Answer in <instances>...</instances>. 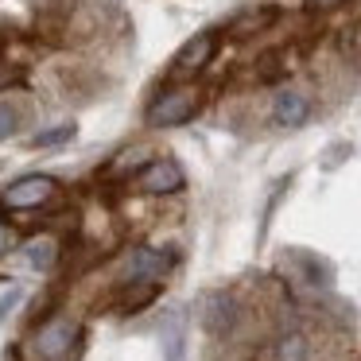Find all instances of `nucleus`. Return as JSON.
<instances>
[{
  "mask_svg": "<svg viewBox=\"0 0 361 361\" xmlns=\"http://www.w3.org/2000/svg\"><path fill=\"white\" fill-rule=\"evenodd\" d=\"M159 338H164V357L183 361V314H167L164 326H159Z\"/></svg>",
  "mask_w": 361,
  "mask_h": 361,
  "instance_id": "nucleus-14",
  "label": "nucleus"
},
{
  "mask_svg": "<svg viewBox=\"0 0 361 361\" xmlns=\"http://www.w3.org/2000/svg\"><path fill=\"white\" fill-rule=\"evenodd\" d=\"M345 0H307V8L311 12H334V8H342Z\"/></svg>",
  "mask_w": 361,
  "mask_h": 361,
  "instance_id": "nucleus-22",
  "label": "nucleus"
},
{
  "mask_svg": "<svg viewBox=\"0 0 361 361\" xmlns=\"http://www.w3.org/2000/svg\"><path fill=\"white\" fill-rule=\"evenodd\" d=\"M288 257H291V264L299 268V280H303L307 288H330V280H334L330 260H322L319 252H303V249H291Z\"/></svg>",
  "mask_w": 361,
  "mask_h": 361,
  "instance_id": "nucleus-10",
  "label": "nucleus"
},
{
  "mask_svg": "<svg viewBox=\"0 0 361 361\" xmlns=\"http://www.w3.org/2000/svg\"><path fill=\"white\" fill-rule=\"evenodd\" d=\"M12 245H16V229H12L8 221H0V257H4Z\"/></svg>",
  "mask_w": 361,
  "mask_h": 361,
  "instance_id": "nucleus-21",
  "label": "nucleus"
},
{
  "mask_svg": "<svg viewBox=\"0 0 361 361\" xmlns=\"http://www.w3.org/2000/svg\"><path fill=\"white\" fill-rule=\"evenodd\" d=\"M288 74V51H264L260 55V63H257V78L260 82H276V78H283Z\"/></svg>",
  "mask_w": 361,
  "mask_h": 361,
  "instance_id": "nucleus-15",
  "label": "nucleus"
},
{
  "mask_svg": "<svg viewBox=\"0 0 361 361\" xmlns=\"http://www.w3.org/2000/svg\"><path fill=\"white\" fill-rule=\"evenodd\" d=\"M59 183L51 175H24V179L8 183V187L0 190V206L4 210H39L55 198Z\"/></svg>",
  "mask_w": 361,
  "mask_h": 361,
  "instance_id": "nucleus-6",
  "label": "nucleus"
},
{
  "mask_svg": "<svg viewBox=\"0 0 361 361\" xmlns=\"http://www.w3.org/2000/svg\"><path fill=\"white\" fill-rule=\"evenodd\" d=\"M218 47H221V32H218V27H202V32H195L179 51H175L171 71H167V74H171V82H190V78H198V74H202L206 66L214 63Z\"/></svg>",
  "mask_w": 361,
  "mask_h": 361,
  "instance_id": "nucleus-3",
  "label": "nucleus"
},
{
  "mask_svg": "<svg viewBox=\"0 0 361 361\" xmlns=\"http://www.w3.org/2000/svg\"><path fill=\"white\" fill-rule=\"evenodd\" d=\"M276 20H280V8H276V4H252V8L237 12V16L229 20L226 32L233 35V39H249V35L268 32V27H272Z\"/></svg>",
  "mask_w": 361,
  "mask_h": 361,
  "instance_id": "nucleus-9",
  "label": "nucleus"
},
{
  "mask_svg": "<svg viewBox=\"0 0 361 361\" xmlns=\"http://www.w3.org/2000/svg\"><path fill=\"white\" fill-rule=\"evenodd\" d=\"M159 295V283H121V295H117V311L121 314H136L144 307H152Z\"/></svg>",
  "mask_w": 361,
  "mask_h": 361,
  "instance_id": "nucleus-11",
  "label": "nucleus"
},
{
  "mask_svg": "<svg viewBox=\"0 0 361 361\" xmlns=\"http://www.w3.org/2000/svg\"><path fill=\"white\" fill-rule=\"evenodd\" d=\"M27 350L35 361H74L82 350V322L71 314H51L32 330Z\"/></svg>",
  "mask_w": 361,
  "mask_h": 361,
  "instance_id": "nucleus-1",
  "label": "nucleus"
},
{
  "mask_svg": "<svg viewBox=\"0 0 361 361\" xmlns=\"http://www.w3.org/2000/svg\"><path fill=\"white\" fill-rule=\"evenodd\" d=\"M179 264L175 249H152V245H136L125 260H121L117 276L121 283H159L171 268Z\"/></svg>",
  "mask_w": 361,
  "mask_h": 361,
  "instance_id": "nucleus-4",
  "label": "nucleus"
},
{
  "mask_svg": "<svg viewBox=\"0 0 361 361\" xmlns=\"http://www.w3.org/2000/svg\"><path fill=\"white\" fill-rule=\"evenodd\" d=\"M24 260L27 268H35V272H47L51 264L59 260V237H32V241L24 245Z\"/></svg>",
  "mask_w": 361,
  "mask_h": 361,
  "instance_id": "nucleus-12",
  "label": "nucleus"
},
{
  "mask_svg": "<svg viewBox=\"0 0 361 361\" xmlns=\"http://www.w3.org/2000/svg\"><path fill=\"white\" fill-rule=\"evenodd\" d=\"M237 319H241V307H237L233 291L218 288V291H206L202 295V326H206V334L226 338L229 330L237 326Z\"/></svg>",
  "mask_w": 361,
  "mask_h": 361,
  "instance_id": "nucleus-7",
  "label": "nucleus"
},
{
  "mask_svg": "<svg viewBox=\"0 0 361 361\" xmlns=\"http://www.w3.org/2000/svg\"><path fill=\"white\" fill-rule=\"evenodd\" d=\"M20 109L16 105H8V102H0V140H12V136L20 133Z\"/></svg>",
  "mask_w": 361,
  "mask_h": 361,
  "instance_id": "nucleus-19",
  "label": "nucleus"
},
{
  "mask_svg": "<svg viewBox=\"0 0 361 361\" xmlns=\"http://www.w3.org/2000/svg\"><path fill=\"white\" fill-rule=\"evenodd\" d=\"M202 90L195 82H183V86H167L152 97V105L144 109V121L152 128H179V125H190V121L202 113Z\"/></svg>",
  "mask_w": 361,
  "mask_h": 361,
  "instance_id": "nucleus-2",
  "label": "nucleus"
},
{
  "mask_svg": "<svg viewBox=\"0 0 361 361\" xmlns=\"http://www.w3.org/2000/svg\"><path fill=\"white\" fill-rule=\"evenodd\" d=\"M0 210H4V206H0Z\"/></svg>",
  "mask_w": 361,
  "mask_h": 361,
  "instance_id": "nucleus-24",
  "label": "nucleus"
},
{
  "mask_svg": "<svg viewBox=\"0 0 361 361\" xmlns=\"http://www.w3.org/2000/svg\"><path fill=\"white\" fill-rule=\"evenodd\" d=\"M133 187L140 190V195H156V198H164V195H175V190L187 187V175H183L179 159L159 156V159L144 164L140 171L133 175Z\"/></svg>",
  "mask_w": 361,
  "mask_h": 361,
  "instance_id": "nucleus-5",
  "label": "nucleus"
},
{
  "mask_svg": "<svg viewBox=\"0 0 361 361\" xmlns=\"http://www.w3.org/2000/svg\"><path fill=\"white\" fill-rule=\"evenodd\" d=\"M74 133H78V128H74V121H66V125H55V128H43V133H35L27 144H32V148H55V144H71Z\"/></svg>",
  "mask_w": 361,
  "mask_h": 361,
  "instance_id": "nucleus-17",
  "label": "nucleus"
},
{
  "mask_svg": "<svg viewBox=\"0 0 361 361\" xmlns=\"http://www.w3.org/2000/svg\"><path fill=\"white\" fill-rule=\"evenodd\" d=\"M350 156H353V144L350 140H338V144H330V148L322 152L319 164H322V171H334V167H342Z\"/></svg>",
  "mask_w": 361,
  "mask_h": 361,
  "instance_id": "nucleus-18",
  "label": "nucleus"
},
{
  "mask_svg": "<svg viewBox=\"0 0 361 361\" xmlns=\"http://www.w3.org/2000/svg\"><path fill=\"white\" fill-rule=\"evenodd\" d=\"M144 164H152V152L136 144V148H125V152H121V156L113 159L109 167H105V171H109V175H121V179H125V175L133 171V167H144Z\"/></svg>",
  "mask_w": 361,
  "mask_h": 361,
  "instance_id": "nucleus-16",
  "label": "nucleus"
},
{
  "mask_svg": "<svg viewBox=\"0 0 361 361\" xmlns=\"http://www.w3.org/2000/svg\"><path fill=\"white\" fill-rule=\"evenodd\" d=\"M20 82H27V71L20 63H8V59H0V94L12 86H20Z\"/></svg>",
  "mask_w": 361,
  "mask_h": 361,
  "instance_id": "nucleus-20",
  "label": "nucleus"
},
{
  "mask_svg": "<svg viewBox=\"0 0 361 361\" xmlns=\"http://www.w3.org/2000/svg\"><path fill=\"white\" fill-rule=\"evenodd\" d=\"M16 303H20V291H8V295L0 299V322L8 319V311H12V307H16Z\"/></svg>",
  "mask_w": 361,
  "mask_h": 361,
  "instance_id": "nucleus-23",
  "label": "nucleus"
},
{
  "mask_svg": "<svg viewBox=\"0 0 361 361\" xmlns=\"http://www.w3.org/2000/svg\"><path fill=\"white\" fill-rule=\"evenodd\" d=\"M276 361H311V342H307V334H299V330H288V334L276 338Z\"/></svg>",
  "mask_w": 361,
  "mask_h": 361,
  "instance_id": "nucleus-13",
  "label": "nucleus"
},
{
  "mask_svg": "<svg viewBox=\"0 0 361 361\" xmlns=\"http://www.w3.org/2000/svg\"><path fill=\"white\" fill-rule=\"evenodd\" d=\"M272 121L280 128H303L311 121V97L299 90H276L272 97Z\"/></svg>",
  "mask_w": 361,
  "mask_h": 361,
  "instance_id": "nucleus-8",
  "label": "nucleus"
}]
</instances>
